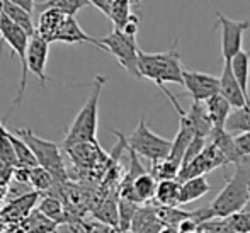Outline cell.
<instances>
[{
	"instance_id": "cell-44",
	"label": "cell",
	"mask_w": 250,
	"mask_h": 233,
	"mask_svg": "<svg viewBox=\"0 0 250 233\" xmlns=\"http://www.w3.org/2000/svg\"><path fill=\"white\" fill-rule=\"evenodd\" d=\"M129 2H131V3H138L140 0H129Z\"/></svg>"
},
{
	"instance_id": "cell-43",
	"label": "cell",
	"mask_w": 250,
	"mask_h": 233,
	"mask_svg": "<svg viewBox=\"0 0 250 233\" xmlns=\"http://www.w3.org/2000/svg\"><path fill=\"white\" fill-rule=\"evenodd\" d=\"M244 210H245V211H247V213L250 214V203L247 204V206H245V208H244Z\"/></svg>"
},
{
	"instance_id": "cell-47",
	"label": "cell",
	"mask_w": 250,
	"mask_h": 233,
	"mask_svg": "<svg viewBox=\"0 0 250 233\" xmlns=\"http://www.w3.org/2000/svg\"><path fill=\"white\" fill-rule=\"evenodd\" d=\"M128 233H131V232H128Z\"/></svg>"
},
{
	"instance_id": "cell-22",
	"label": "cell",
	"mask_w": 250,
	"mask_h": 233,
	"mask_svg": "<svg viewBox=\"0 0 250 233\" xmlns=\"http://www.w3.org/2000/svg\"><path fill=\"white\" fill-rule=\"evenodd\" d=\"M90 5L89 0H44V2L36 3V10H58V12L65 14L66 17H75L79 10L83 7Z\"/></svg>"
},
{
	"instance_id": "cell-15",
	"label": "cell",
	"mask_w": 250,
	"mask_h": 233,
	"mask_svg": "<svg viewBox=\"0 0 250 233\" xmlns=\"http://www.w3.org/2000/svg\"><path fill=\"white\" fill-rule=\"evenodd\" d=\"M65 21H66V16L58 12V10H53V9L41 10L40 19H38L36 33L51 44V43H55L56 36H58L60 29L63 27Z\"/></svg>"
},
{
	"instance_id": "cell-10",
	"label": "cell",
	"mask_w": 250,
	"mask_h": 233,
	"mask_svg": "<svg viewBox=\"0 0 250 233\" xmlns=\"http://www.w3.org/2000/svg\"><path fill=\"white\" fill-rule=\"evenodd\" d=\"M50 55V43L40 36L33 34L29 38V46H27V70L33 73L43 87L50 82V77L46 75V63Z\"/></svg>"
},
{
	"instance_id": "cell-16",
	"label": "cell",
	"mask_w": 250,
	"mask_h": 233,
	"mask_svg": "<svg viewBox=\"0 0 250 233\" xmlns=\"http://www.w3.org/2000/svg\"><path fill=\"white\" fill-rule=\"evenodd\" d=\"M204 106H206L208 116H209L211 123H213V129H227V121L230 118L231 111H233L230 102L221 94H218L214 97L208 99L204 102Z\"/></svg>"
},
{
	"instance_id": "cell-11",
	"label": "cell",
	"mask_w": 250,
	"mask_h": 233,
	"mask_svg": "<svg viewBox=\"0 0 250 233\" xmlns=\"http://www.w3.org/2000/svg\"><path fill=\"white\" fill-rule=\"evenodd\" d=\"M38 191H31V192L24 194V196L12 199L2 211H0V221L3 223H22L31 213H33L34 206L38 203Z\"/></svg>"
},
{
	"instance_id": "cell-5",
	"label": "cell",
	"mask_w": 250,
	"mask_h": 233,
	"mask_svg": "<svg viewBox=\"0 0 250 233\" xmlns=\"http://www.w3.org/2000/svg\"><path fill=\"white\" fill-rule=\"evenodd\" d=\"M17 136H21L29 148L33 150L34 157L38 160V165L48 170L55 177L56 182H65L66 181V167H65V158H63L62 148L58 143L50 140L40 138L34 135L29 128H21L16 131Z\"/></svg>"
},
{
	"instance_id": "cell-45",
	"label": "cell",
	"mask_w": 250,
	"mask_h": 233,
	"mask_svg": "<svg viewBox=\"0 0 250 233\" xmlns=\"http://www.w3.org/2000/svg\"><path fill=\"white\" fill-rule=\"evenodd\" d=\"M0 227H2V221H0Z\"/></svg>"
},
{
	"instance_id": "cell-42",
	"label": "cell",
	"mask_w": 250,
	"mask_h": 233,
	"mask_svg": "<svg viewBox=\"0 0 250 233\" xmlns=\"http://www.w3.org/2000/svg\"><path fill=\"white\" fill-rule=\"evenodd\" d=\"M5 135H9V129H7V126L0 121V136H5Z\"/></svg>"
},
{
	"instance_id": "cell-17",
	"label": "cell",
	"mask_w": 250,
	"mask_h": 233,
	"mask_svg": "<svg viewBox=\"0 0 250 233\" xmlns=\"http://www.w3.org/2000/svg\"><path fill=\"white\" fill-rule=\"evenodd\" d=\"M164 230V223L158 220L157 208L142 206L136 211V216L131 225V233H160Z\"/></svg>"
},
{
	"instance_id": "cell-9",
	"label": "cell",
	"mask_w": 250,
	"mask_h": 233,
	"mask_svg": "<svg viewBox=\"0 0 250 233\" xmlns=\"http://www.w3.org/2000/svg\"><path fill=\"white\" fill-rule=\"evenodd\" d=\"M184 89L194 102H206L220 94V79L196 70H184Z\"/></svg>"
},
{
	"instance_id": "cell-7",
	"label": "cell",
	"mask_w": 250,
	"mask_h": 233,
	"mask_svg": "<svg viewBox=\"0 0 250 233\" xmlns=\"http://www.w3.org/2000/svg\"><path fill=\"white\" fill-rule=\"evenodd\" d=\"M99 41L105 51L111 53L129 75H133L135 79H142L138 66L140 48L136 44L135 36H128L119 29H112L107 36L101 38Z\"/></svg>"
},
{
	"instance_id": "cell-19",
	"label": "cell",
	"mask_w": 250,
	"mask_h": 233,
	"mask_svg": "<svg viewBox=\"0 0 250 233\" xmlns=\"http://www.w3.org/2000/svg\"><path fill=\"white\" fill-rule=\"evenodd\" d=\"M0 14H3L7 19L12 21L16 26H19L21 29L29 34V36L36 34V26H34V22H33V14L26 12L24 9L7 2V0L2 3V7H0Z\"/></svg>"
},
{
	"instance_id": "cell-38",
	"label": "cell",
	"mask_w": 250,
	"mask_h": 233,
	"mask_svg": "<svg viewBox=\"0 0 250 233\" xmlns=\"http://www.w3.org/2000/svg\"><path fill=\"white\" fill-rule=\"evenodd\" d=\"M138 24H140L138 16H135V14H133V16L129 17L128 22H126L119 31H123V33L128 34V36H135L136 38V34H138Z\"/></svg>"
},
{
	"instance_id": "cell-40",
	"label": "cell",
	"mask_w": 250,
	"mask_h": 233,
	"mask_svg": "<svg viewBox=\"0 0 250 233\" xmlns=\"http://www.w3.org/2000/svg\"><path fill=\"white\" fill-rule=\"evenodd\" d=\"M89 2L90 5L97 7L102 14H105L109 17V14H111V0H89Z\"/></svg>"
},
{
	"instance_id": "cell-24",
	"label": "cell",
	"mask_w": 250,
	"mask_h": 233,
	"mask_svg": "<svg viewBox=\"0 0 250 233\" xmlns=\"http://www.w3.org/2000/svg\"><path fill=\"white\" fill-rule=\"evenodd\" d=\"M21 227L26 233H56L58 225L36 210L21 223Z\"/></svg>"
},
{
	"instance_id": "cell-36",
	"label": "cell",
	"mask_w": 250,
	"mask_h": 233,
	"mask_svg": "<svg viewBox=\"0 0 250 233\" xmlns=\"http://www.w3.org/2000/svg\"><path fill=\"white\" fill-rule=\"evenodd\" d=\"M208 145V138H201V136H194V140L191 141V145H189L188 151H186L184 155V160H182V167L188 164H191L194 158H198L201 153L204 151V148H206Z\"/></svg>"
},
{
	"instance_id": "cell-32",
	"label": "cell",
	"mask_w": 250,
	"mask_h": 233,
	"mask_svg": "<svg viewBox=\"0 0 250 233\" xmlns=\"http://www.w3.org/2000/svg\"><path fill=\"white\" fill-rule=\"evenodd\" d=\"M56 184L55 177L43 167H34L31 169V187L38 192L41 191H48Z\"/></svg>"
},
{
	"instance_id": "cell-33",
	"label": "cell",
	"mask_w": 250,
	"mask_h": 233,
	"mask_svg": "<svg viewBox=\"0 0 250 233\" xmlns=\"http://www.w3.org/2000/svg\"><path fill=\"white\" fill-rule=\"evenodd\" d=\"M0 162L5 165H10L14 169L19 167V160H17L16 150H14V145L10 141L9 135L0 136Z\"/></svg>"
},
{
	"instance_id": "cell-29",
	"label": "cell",
	"mask_w": 250,
	"mask_h": 233,
	"mask_svg": "<svg viewBox=\"0 0 250 233\" xmlns=\"http://www.w3.org/2000/svg\"><path fill=\"white\" fill-rule=\"evenodd\" d=\"M140 204L136 203H131L128 199H121L118 203V214H119V232L121 233H128L131 232V225H133V220L136 216V211H138Z\"/></svg>"
},
{
	"instance_id": "cell-3",
	"label": "cell",
	"mask_w": 250,
	"mask_h": 233,
	"mask_svg": "<svg viewBox=\"0 0 250 233\" xmlns=\"http://www.w3.org/2000/svg\"><path fill=\"white\" fill-rule=\"evenodd\" d=\"M250 203V175L244 165L235 169L231 177H225V187L209 203L214 218H228Z\"/></svg>"
},
{
	"instance_id": "cell-18",
	"label": "cell",
	"mask_w": 250,
	"mask_h": 233,
	"mask_svg": "<svg viewBox=\"0 0 250 233\" xmlns=\"http://www.w3.org/2000/svg\"><path fill=\"white\" fill-rule=\"evenodd\" d=\"M179 119H181V123H179V131H177V135H175V138L172 140V150H170V157L168 158L177 162V164H181V167H182L184 155L196 135L184 118H179Z\"/></svg>"
},
{
	"instance_id": "cell-14",
	"label": "cell",
	"mask_w": 250,
	"mask_h": 233,
	"mask_svg": "<svg viewBox=\"0 0 250 233\" xmlns=\"http://www.w3.org/2000/svg\"><path fill=\"white\" fill-rule=\"evenodd\" d=\"M179 118H184L189 123V126L192 128L196 136L209 138L211 133H213V123H211L209 116H208L204 102H192L191 109L179 114Z\"/></svg>"
},
{
	"instance_id": "cell-6",
	"label": "cell",
	"mask_w": 250,
	"mask_h": 233,
	"mask_svg": "<svg viewBox=\"0 0 250 233\" xmlns=\"http://www.w3.org/2000/svg\"><path fill=\"white\" fill-rule=\"evenodd\" d=\"M126 145H128L129 150H133L136 155L150 160L151 164L168 158L172 150V140L162 138L157 133L151 131L148 125H146L145 118L140 119L136 129L126 138Z\"/></svg>"
},
{
	"instance_id": "cell-37",
	"label": "cell",
	"mask_w": 250,
	"mask_h": 233,
	"mask_svg": "<svg viewBox=\"0 0 250 233\" xmlns=\"http://www.w3.org/2000/svg\"><path fill=\"white\" fill-rule=\"evenodd\" d=\"M235 145H237L240 155L245 160H250V131L249 133H240V135H235Z\"/></svg>"
},
{
	"instance_id": "cell-1",
	"label": "cell",
	"mask_w": 250,
	"mask_h": 233,
	"mask_svg": "<svg viewBox=\"0 0 250 233\" xmlns=\"http://www.w3.org/2000/svg\"><path fill=\"white\" fill-rule=\"evenodd\" d=\"M138 66L142 79H148L162 92H167L165 84L184 85V70L181 53L177 51V41L172 43L170 49L162 53H145L140 49Z\"/></svg>"
},
{
	"instance_id": "cell-12",
	"label": "cell",
	"mask_w": 250,
	"mask_h": 233,
	"mask_svg": "<svg viewBox=\"0 0 250 233\" xmlns=\"http://www.w3.org/2000/svg\"><path fill=\"white\" fill-rule=\"evenodd\" d=\"M220 94L230 102L233 109H240L250 102V97L242 90L240 84L237 82L230 63H223V72L220 77Z\"/></svg>"
},
{
	"instance_id": "cell-8",
	"label": "cell",
	"mask_w": 250,
	"mask_h": 233,
	"mask_svg": "<svg viewBox=\"0 0 250 233\" xmlns=\"http://www.w3.org/2000/svg\"><path fill=\"white\" fill-rule=\"evenodd\" d=\"M216 19L221 27V56H223V63H230L242 51L244 34L245 31L250 29V21L230 19V17H227L221 12H216Z\"/></svg>"
},
{
	"instance_id": "cell-46",
	"label": "cell",
	"mask_w": 250,
	"mask_h": 233,
	"mask_svg": "<svg viewBox=\"0 0 250 233\" xmlns=\"http://www.w3.org/2000/svg\"><path fill=\"white\" fill-rule=\"evenodd\" d=\"M194 233H199V232H194Z\"/></svg>"
},
{
	"instance_id": "cell-31",
	"label": "cell",
	"mask_w": 250,
	"mask_h": 233,
	"mask_svg": "<svg viewBox=\"0 0 250 233\" xmlns=\"http://www.w3.org/2000/svg\"><path fill=\"white\" fill-rule=\"evenodd\" d=\"M131 2L129 0H111L109 19L114 22V29H121L131 17Z\"/></svg>"
},
{
	"instance_id": "cell-25",
	"label": "cell",
	"mask_w": 250,
	"mask_h": 233,
	"mask_svg": "<svg viewBox=\"0 0 250 233\" xmlns=\"http://www.w3.org/2000/svg\"><path fill=\"white\" fill-rule=\"evenodd\" d=\"M227 131L230 135H240L250 131V102L245 107L233 109L227 121Z\"/></svg>"
},
{
	"instance_id": "cell-2",
	"label": "cell",
	"mask_w": 250,
	"mask_h": 233,
	"mask_svg": "<svg viewBox=\"0 0 250 233\" xmlns=\"http://www.w3.org/2000/svg\"><path fill=\"white\" fill-rule=\"evenodd\" d=\"M107 79L102 75H96L92 82V89L87 97L85 104L79 111L77 118L70 125L68 131L63 140V148L68 150L72 147L82 143H97V125H99V99L102 87L105 85Z\"/></svg>"
},
{
	"instance_id": "cell-35",
	"label": "cell",
	"mask_w": 250,
	"mask_h": 233,
	"mask_svg": "<svg viewBox=\"0 0 250 233\" xmlns=\"http://www.w3.org/2000/svg\"><path fill=\"white\" fill-rule=\"evenodd\" d=\"M227 220L230 223V227L237 233H250V214L245 210L231 214Z\"/></svg>"
},
{
	"instance_id": "cell-13",
	"label": "cell",
	"mask_w": 250,
	"mask_h": 233,
	"mask_svg": "<svg viewBox=\"0 0 250 233\" xmlns=\"http://www.w3.org/2000/svg\"><path fill=\"white\" fill-rule=\"evenodd\" d=\"M55 43H65V44H92V46L105 51L104 46L101 44L99 40L89 36L85 31L80 27V24L75 21V17H66L65 24L60 29L58 36H56Z\"/></svg>"
},
{
	"instance_id": "cell-34",
	"label": "cell",
	"mask_w": 250,
	"mask_h": 233,
	"mask_svg": "<svg viewBox=\"0 0 250 233\" xmlns=\"http://www.w3.org/2000/svg\"><path fill=\"white\" fill-rule=\"evenodd\" d=\"M198 232L199 233H237L230 227L227 218H214V220L206 221V223L199 225Z\"/></svg>"
},
{
	"instance_id": "cell-23",
	"label": "cell",
	"mask_w": 250,
	"mask_h": 233,
	"mask_svg": "<svg viewBox=\"0 0 250 233\" xmlns=\"http://www.w3.org/2000/svg\"><path fill=\"white\" fill-rule=\"evenodd\" d=\"M231 72H233L237 82L240 84L242 90L249 95V80H250V51L242 49L237 56L230 62ZM250 97V95H249Z\"/></svg>"
},
{
	"instance_id": "cell-4",
	"label": "cell",
	"mask_w": 250,
	"mask_h": 233,
	"mask_svg": "<svg viewBox=\"0 0 250 233\" xmlns=\"http://www.w3.org/2000/svg\"><path fill=\"white\" fill-rule=\"evenodd\" d=\"M29 38H31L29 34L24 33L19 26H16L12 21L7 19L3 14H0V51H2V44L5 43L10 51H12V55H16L17 58H19V63H21L19 90H17L14 104H12V107H10L5 119H9L12 109L21 104L24 90H26V85H27V75H29V70H27V46H29Z\"/></svg>"
},
{
	"instance_id": "cell-20",
	"label": "cell",
	"mask_w": 250,
	"mask_h": 233,
	"mask_svg": "<svg viewBox=\"0 0 250 233\" xmlns=\"http://www.w3.org/2000/svg\"><path fill=\"white\" fill-rule=\"evenodd\" d=\"M209 191L211 186L206 181V177H194L186 182H181V204L198 201L203 196H206Z\"/></svg>"
},
{
	"instance_id": "cell-27",
	"label": "cell",
	"mask_w": 250,
	"mask_h": 233,
	"mask_svg": "<svg viewBox=\"0 0 250 233\" xmlns=\"http://www.w3.org/2000/svg\"><path fill=\"white\" fill-rule=\"evenodd\" d=\"M38 211L55 221L56 225L65 221V210H63V203L55 196H44L38 204Z\"/></svg>"
},
{
	"instance_id": "cell-41",
	"label": "cell",
	"mask_w": 250,
	"mask_h": 233,
	"mask_svg": "<svg viewBox=\"0 0 250 233\" xmlns=\"http://www.w3.org/2000/svg\"><path fill=\"white\" fill-rule=\"evenodd\" d=\"M160 233H179V230L175 227H164V230Z\"/></svg>"
},
{
	"instance_id": "cell-21",
	"label": "cell",
	"mask_w": 250,
	"mask_h": 233,
	"mask_svg": "<svg viewBox=\"0 0 250 233\" xmlns=\"http://www.w3.org/2000/svg\"><path fill=\"white\" fill-rule=\"evenodd\" d=\"M155 201L160 206H181V182L179 181H162L157 186Z\"/></svg>"
},
{
	"instance_id": "cell-39",
	"label": "cell",
	"mask_w": 250,
	"mask_h": 233,
	"mask_svg": "<svg viewBox=\"0 0 250 233\" xmlns=\"http://www.w3.org/2000/svg\"><path fill=\"white\" fill-rule=\"evenodd\" d=\"M7 2L21 7V9H24L26 12H29V14H33L34 10H36V2H34V0H7Z\"/></svg>"
},
{
	"instance_id": "cell-26",
	"label": "cell",
	"mask_w": 250,
	"mask_h": 233,
	"mask_svg": "<svg viewBox=\"0 0 250 233\" xmlns=\"http://www.w3.org/2000/svg\"><path fill=\"white\" fill-rule=\"evenodd\" d=\"M9 138L14 145V150H16L17 160H19V167H27V169L40 167L33 150H31L29 145H27L26 141L21 138V136H17L16 133H9Z\"/></svg>"
},
{
	"instance_id": "cell-30",
	"label": "cell",
	"mask_w": 250,
	"mask_h": 233,
	"mask_svg": "<svg viewBox=\"0 0 250 233\" xmlns=\"http://www.w3.org/2000/svg\"><path fill=\"white\" fill-rule=\"evenodd\" d=\"M157 216L158 220L164 223V227H175L177 228L181 225V221H184L186 218L191 216V211H182L179 210V206H158L157 208Z\"/></svg>"
},
{
	"instance_id": "cell-28",
	"label": "cell",
	"mask_w": 250,
	"mask_h": 233,
	"mask_svg": "<svg viewBox=\"0 0 250 233\" xmlns=\"http://www.w3.org/2000/svg\"><path fill=\"white\" fill-rule=\"evenodd\" d=\"M179 172H181V164L170 160V158H165V160L151 164L150 174L153 175L158 182H162V181H177Z\"/></svg>"
}]
</instances>
